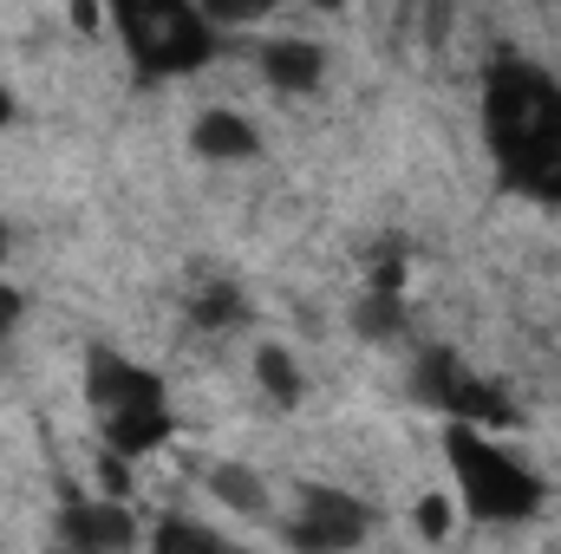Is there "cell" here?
<instances>
[{
    "label": "cell",
    "mask_w": 561,
    "mask_h": 554,
    "mask_svg": "<svg viewBox=\"0 0 561 554\" xmlns=\"http://www.w3.org/2000/svg\"><path fill=\"white\" fill-rule=\"evenodd\" d=\"M444 457H450V476H457V503L477 522H529L549 496L536 470H523L496 437H483L470 424H444Z\"/></svg>",
    "instance_id": "obj_2"
},
{
    "label": "cell",
    "mask_w": 561,
    "mask_h": 554,
    "mask_svg": "<svg viewBox=\"0 0 561 554\" xmlns=\"http://www.w3.org/2000/svg\"><path fill=\"white\" fill-rule=\"evenodd\" d=\"M255 385L275 399L280 412H294V405H300V392H307V385H300V366H294V353H287V346H262V353H255Z\"/></svg>",
    "instance_id": "obj_14"
},
{
    "label": "cell",
    "mask_w": 561,
    "mask_h": 554,
    "mask_svg": "<svg viewBox=\"0 0 561 554\" xmlns=\"http://www.w3.org/2000/svg\"><path fill=\"white\" fill-rule=\"evenodd\" d=\"M209 496L222 503V509H236V516H268V483H262V470H249V463H216L209 470Z\"/></svg>",
    "instance_id": "obj_12"
},
{
    "label": "cell",
    "mask_w": 561,
    "mask_h": 554,
    "mask_svg": "<svg viewBox=\"0 0 561 554\" xmlns=\"http://www.w3.org/2000/svg\"><path fill=\"white\" fill-rule=\"evenodd\" d=\"M483 138L496 176H523L529 163L561 150V79L529 59H496L483 79Z\"/></svg>",
    "instance_id": "obj_1"
},
{
    "label": "cell",
    "mask_w": 561,
    "mask_h": 554,
    "mask_svg": "<svg viewBox=\"0 0 561 554\" xmlns=\"http://www.w3.org/2000/svg\"><path fill=\"white\" fill-rule=\"evenodd\" d=\"M7 118H13V92L0 85V131H7Z\"/></svg>",
    "instance_id": "obj_18"
},
{
    "label": "cell",
    "mask_w": 561,
    "mask_h": 554,
    "mask_svg": "<svg viewBox=\"0 0 561 554\" xmlns=\"http://www.w3.org/2000/svg\"><path fill=\"white\" fill-rule=\"evenodd\" d=\"M150 554H255V549H242V542L216 535L209 522H190V516H163V522L150 529Z\"/></svg>",
    "instance_id": "obj_11"
},
{
    "label": "cell",
    "mask_w": 561,
    "mask_h": 554,
    "mask_svg": "<svg viewBox=\"0 0 561 554\" xmlns=\"http://www.w3.org/2000/svg\"><path fill=\"white\" fill-rule=\"evenodd\" d=\"M20 313H26V293H20L13 280H0V346L13 339V326H20Z\"/></svg>",
    "instance_id": "obj_17"
},
{
    "label": "cell",
    "mask_w": 561,
    "mask_h": 554,
    "mask_svg": "<svg viewBox=\"0 0 561 554\" xmlns=\"http://www.w3.org/2000/svg\"><path fill=\"white\" fill-rule=\"evenodd\" d=\"M190 150H196L203 163H249V157H262V131H255L242 112L209 105V112L190 125Z\"/></svg>",
    "instance_id": "obj_8"
},
{
    "label": "cell",
    "mask_w": 561,
    "mask_h": 554,
    "mask_svg": "<svg viewBox=\"0 0 561 554\" xmlns=\"http://www.w3.org/2000/svg\"><path fill=\"white\" fill-rule=\"evenodd\" d=\"M118 33H125V53L138 66V79H190L216 59V20L190 0H138V7H118Z\"/></svg>",
    "instance_id": "obj_3"
},
{
    "label": "cell",
    "mask_w": 561,
    "mask_h": 554,
    "mask_svg": "<svg viewBox=\"0 0 561 554\" xmlns=\"http://www.w3.org/2000/svg\"><path fill=\"white\" fill-rule=\"evenodd\" d=\"M262 79L275 92H313L327 79V53L313 39H268L262 46Z\"/></svg>",
    "instance_id": "obj_10"
},
{
    "label": "cell",
    "mask_w": 561,
    "mask_h": 554,
    "mask_svg": "<svg viewBox=\"0 0 561 554\" xmlns=\"http://www.w3.org/2000/svg\"><path fill=\"white\" fill-rule=\"evenodd\" d=\"M85 399H92L99 417H112V412H125V405H157V399H170V392H163V379H157L150 366L112 353V346H92V353H85Z\"/></svg>",
    "instance_id": "obj_5"
},
{
    "label": "cell",
    "mask_w": 561,
    "mask_h": 554,
    "mask_svg": "<svg viewBox=\"0 0 561 554\" xmlns=\"http://www.w3.org/2000/svg\"><path fill=\"white\" fill-rule=\"evenodd\" d=\"M66 542L79 554H131L138 522L125 503H72L66 509Z\"/></svg>",
    "instance_id": "obj_7"
},
{
    "label": "cell",
    "mask_w": 561,
    "mask_h": 554,
    "mask_svg": "<svg viewBox=\"0 0 561 554\" xmlns=\"http://www.w3.org/2000/svg\"><path fill=\"white\" fill-rule=\"evenodd\" d=\"M0 262H7V222H0Z\"/></svg>",
    "instance_id": "obj_19"
},
{
    "label": "cell",
    "mask_w": 561,
    "mask_h": 554,
    "mask_svg": "<svg viewBox=\"0 0 561 554\" xmlns=\"http://www.w3.org/2000/svg\"><path fill=\"white\" fill-rule=\"evenodd\" d=\"M437 417H450V424H470V430H510V424H523V412H516V399L496 385V379H483V372H457V385H450V399H444V412Z\"/></svg>",
    "instance_id": "obj_6"
},
{
    "label": "cell",
    "mask_w": 561,
    "mask_h": 554,
    "mask_svg": "<svg viewBox=\"0 0 561 554\" xmlns=\"http://www.w3.org/2000/svg\"><path fill=\"white\" fill-rule=\"evenodd\" d=\"M353 326H359L366 339H392V333L405 326V307H399V293H379V287H373V293L353 307Z\"/></svg>",
    "instance_id": "obj_15"
},
{
    "label": "cell",
    "mask_w": 561,
    "mask_h": 554,
    "mask_svg": "<svg viewBox=\"0 0 561 554\" xmlns=\"http://www.w3.org/2000/svg\"><path fill=\"white\" fill-rule=\"evenodd\" d=\"M190 320L209 326V333H229V326H249V293L229 287V280H209L196 300H190Z\"/></svg>",
    "instance_id": "obj_13"
},
{
    "label": "cell",
    "mask_w": 561,
    "mask_h": 554,
    "mask_svg": "<svg viewBox=\"0 0 561 554\" xmlns=\"http://www.w3.org/2000/svg\"><path fill=\"white\" fill-rule=\"evenodd\" d=\"M105 424V450L112 457H150V450H163L170 443V430H176V417H170V399H157V405H125V412L99 417Z\"/></svg>",
    "instance_id": "obj_9"
},
{
    "label": "cell",
    "mask_w": 561,
    "mask_h": 554,
    "mask_svg": "<svg viewBox=\"0 0 561 554\" xmlns=\"http://www.w3.org/2000/svg\"><path fill=\"white\" fill-rule=\"evenodd\" d=\"M280 535L294 554H353L373 535V503L340 483H300Z\"/></svg>",
    "instance_id": "obj_4"
},
{
    "label": "cell",
    "mask_w": 561,
    "mask_h": 554,
    "mask_svg": "<svg viewBox=\"0 0 561 554\" xmlns=\"http://www.w3.org/2000/svg\"><path fill=\"white\" fill-rule=\"evenodd\" d=\"M450 516H457V509H450V496H424V503H419V535H424V542L450 535V529H457Z\"/></svg>",
    "instance_id": "obj_16"
}]
</instances>
